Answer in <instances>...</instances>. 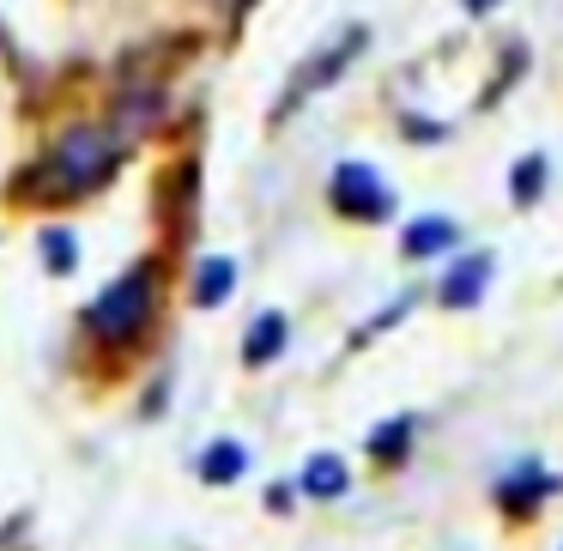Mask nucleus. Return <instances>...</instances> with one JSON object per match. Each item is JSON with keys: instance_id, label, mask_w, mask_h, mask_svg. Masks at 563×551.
<instances>
[{"instance_id": "obj_11", "label": "nucleus", "mask_w": 563, "mask_h": 551, "mask_svg": "<svg viewBox=\"0 0 563 551\" xmlns=\"http://www.w3.org/2000/svg\"><path fill=\"white\" fill-rule=\"evenodd\" d=\"M539 195H545V152H527V158L515 164V176H509V200L515 207H533Z\"/></svg>"}, {"instance_id": "obj_10", "label": "nucleus", "mask_w": 563, "mask_h": 551, "mask_svg": "<svg viewBox=\"0 0 563 551\" xmlns=\"http://www.w3.org/2000/svg\"><path fill=\"white\" fill-rule=\"evenodd\" d=\"M279 352H285V316H279V309H267V316L249 328L243 357H249V364H267V357H279Z\"/></svg>"}, {"instance_id": "obj_1", "label": "nucleus", "mask_w": 563, "mask_h": 551, "mask_svg": "<svg viewBox=\"0 0 563 551\" xmlns=\"http://www.w3.org/2000/svg\"><path fill=\"white\" fill-rule=\"evenodd\" d=\"M115 164H122L115 134H103V128H74L49 158V183L62 188V200H86L91 188H103L115 176Z\"/></svg>"}, {"instance_id": "obj_2", "label": "nucleus", "mask_w": 563, "mask_h": 551, "mask_svg": "<svg viewBox=\"0 0 563 551\" xmlns=\"http://www.w3.org/2000/svg\"><path fill=\"white\" fill-rule=\"evenodd\" d=\"M152 297H158V273L152 267L122 273V279L91 304V328H98L103 340H134V333L146 328V316H152Z\"/></svg>"}, {"instance_id": "obj_15", "label": "nucleus", "mask_w": 563, "mask_h": 551, "mask_svg": "<svg viewBox=\"0 0 563 551\" xmlns=\"http://www.w3.org/2000/svg\"><path fill=\"white\" fill-rule=\"evenodd\" d=\"M466 7H473V13H490V7H497V0H466Z\"/></svg>"}, {"instance_id": "obj_6", "label": "nucleus", "mask_w": 563, "mask_h": 551, "mask_svg": "<svg viewBox=\"0 0 563 551\" xmlns=\"http://www.w3.org/2000/svg\"><path fill=\"white\" fill-rule=\"evenodd\" d=\"M449 243H461V231H454V219H418V224H406V255H442Z\"/></svg>"}, {"instance_id": "obj_4", "label": "nucleus", "mask_w": 563, "mask_h": 551, "mask_svg": "<svg viewBox=\"0 0 563 551\" xmlns=\"http://www.w3.org/2000/svg\"><path fill=\"white\" fill-rule=\"evenodd\" d=\"M357 49H364V31H345V37L340 43H333V49L328 55H316V62H309L303 67V74H297L291 79V91H285V110H291V103H303L309 98V91H321V86H333V79H340L345 74V67H352V55Z\"/></svg>"}, {"instance_id": "obj_8", "label": "nucleus", "mask_w": 563, "mask_h": 551, "mask_svg": "<svg viewBox=\"0 0 563 551\" xmlns=\"http://www.w3.org/2000/svg\"><path fill=\"white\" fill-rule=\"evenodd\" d=\"M345 485H352V478H345L340 454H316V461L303 466V491H309V497H345Z\"/></svg>"}, {"instance_id": "obj_5", "label": "nucleus", "mask_w": 563, "mask_h": 551, "mask_svg": "<svg viewBox=\"0 0 563 551\" xmlns=\"http://www.w3.org/2000/svg\"><path fill=\"white\" fill-rule=\"evenodd\" d=\"M485 279H490V255L478 249L473 261H461V267H454L449 279H442V304H449V309L478 304V297H485Z\"/></svg>"}, {"instance_id": "obj_9", "label": "nucleus", "mask_w": 563, "mask_h": 551, "mask_svg": "<svg viewBox=\"0 0 563 551\" xmlns=\"http://www.w3.org/2000/svg\"><path fill=\"white\" fill-rule=\"evenodd\" d=\"M551 491H558V478H551V473H533V466H527L521 478H509V485H503V509L533 515V503H539V497H551Z\"/></svg>"}, {"instance_id": "obj_3", "label": "nucleus", "mask_w": 563, "mask_h": 551, "mask_svg": "<svg viewBox=\"0 0 563 551\" xmlns=\"http://www.w3.org/2000/svg\"><path fill=\"white\" fill-rule=\"evenodd\" d=\"M333 207H340L345 219H388L394 195L382 188V176L369 170V164H340V170H333Z\"/></svg>"}, {"instance_id": "obj_7", "label": "nucleus", "mask_w": 563, "mask_h": 551, "mask_svg": "<svg viewBox=\"0 0 563 551\" xmlns=\"http://www.w3.org/2000/svg\"><path fill=\"white\" fill-rule=\"evenodd\" d=\"M231 285H236V261H224V255H212V261H200V273H195V304H224L231 297Z\"/></svg>"}, {"instance_id": "obj_13", "label": "nucleus", "mask_w": 563, "mask_h": 551, "mask_svg": "<svg viewBox=\"0 0 563 551\" xmlns=\"http://www.w3.org/2000/svg\"><path fill=\"white\" fill-rule=\"evenodd\" d=\"M412 430H418V418H406V412L388 418V425L369 437V454H376V461H400V454H406V437H412Z\"/></svg>"}, {"instance_id": "obj_12", "label": "nucleus", "mask_w": 563, "mask_h": 551, "mask_svg": "<svg viewBox=\"0 0 563 551\" xmlns=\"http://www.w3.org/2000/svg\"><path fill=\"white\" fill-rule=\"evenodd\" d=\"M249 466V454L236 449V442H219V449L207 454V461H200V478H207V485H231L236 473H243Z\"/></svg>"}, {"instance_id": "obj_14", "label": "nucleus", "mask_w": 563, "mask_h": 551, "mask_svg": "<svg viewBox=\"0 0 563 551\" xmlns=\"http://www.w3.org/2000/svg\"><path fill=\"white\" fill-rule=\"evenodd\" d=\"M43 261H49L55 273H74V236H67V231H55L49 243H43Z\"/></svg>"}]
</instances>
